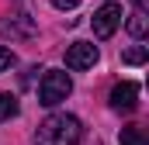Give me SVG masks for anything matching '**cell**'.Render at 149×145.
<instances>
[{
    "label": "cell",
    "instance_id": "cell-1",
    "mask_svg": "<svg viewBox=\"0 0 149 145\" xmlns=\"http://www.w3.org/2000/svg\"><path fill=\"white\" fill-rule=\"evenodd\" d=\"M83 124L73 114H49L35 131V145H80Z\"/></svg>",
    "mask_w": 149,
    "mask_h": 145
},
{
    "label": "cell",
    "instance_id": "cell-2",
    "mask_svg": "<svg viewBox=\"0 0 149 145\" xmlns=\"http://www.w3.org/2000/svg\"><path fill=\"white\" fill-rule=\"evenodd\" d=\"M70 93H73V79H70V72H63V69H45L42 83H38V104L56 107V104H63Z\"/></svg>",
    "mask_w": 149,
    "mask_h": 145
},
{
    "label": "cell",
    "instance_id": "cell-3",
    "mask_svg": "<svg viewBox=\"0 0 149 145\" xmlns=\"http://www.w3.org/2000/svg\"><path fill=\"white\" fill-rule=\"evenodd\" d=\"M121 7L118 3H104L101 10H94V17H90V24H94V35L97 38H111L118 31V24H121Z\"/></svg>",
    "mask_w": 149,
    "mask_h": 145
},
{
    "label": "cell",
    "instance_id": "cell-4",
    "mask_svg": "<svg viewBox=\"0 0 149 145\" xmlns=\"http://www.w3.org/2000/svg\"><path fill=\"white\" fill-rule=\"evenodd\" d=\"M97 62V45L94 41H73L66 48V69H90Z\"/></svg>",
    "mask_w": 149,
    "mask_h": 145
},
{
    "label": "cell",
    "instance_id": "cell-5",
    "mask_svg": "<svg viewBox=\"0 0 149 145\" xmlns=\"http://www.w3.org/2000/svg\"><path fill=\"white\" fill-rule=\"evenodd\" d=\"M38 28L28 14H7L0 17V38H31Z\"/></svg>",
    "mask_w": 149,
    "mask_h": 145
},
{
    "label": "cell",
    "instance_id": "cell-6",
    "mask_svg": "<svg viewBox=\"0 0 149 145\" xmlns=\"http://www.w3.org/2000/svg\"><path fill=\"white\" fill-rule=\"evenodd\" d=\"M139 107V83H118L111 90V110H118V114H132V110Z\"/></svg>",
    "mask_w": 149,
    "mask_h": 145
},
{
    "label": "cell",
    "instance_id": "cell-7",
    "mask_svg": "<svg viewBox=\"0 0 149 145\" xmlns=\"http://www.w3.org/2000/svg\"><path fill=\"white\" fill-rule=\"evenodd\" d=\"M125 28H128V35L132 38H146V31H149V21H146V10H135L128 21H125Z\"/></svg>",
    "mask_w": 149,
    "mask_h": 145
},
{
    "label": "cell",
    "instance_id": "cell-8",
    "mask_svg": "<svg viewBox=\"0 0 149 145\" xmlns=\"http://www.w3.org/2000/svg\"><path fill=\"white\" fill-rule=\"evenodd\" d=\"M118 142H121V145H146V135H142L139 124H128V128H121Z\"/></svg>",
    "mask_w": 149,
    "mask_h": 145
},
{
    "label": "cell",
    "instance_id": "cell-9",
    "mask_svg": "<svg viewBox=\"0 0 149 145\" xmlns=\"http://www.w3.org/2000/svg\"><path fill=\"white\" fill-rule=\"evenodd\" d=\"M17 114V97L14 93H0V121H10Z\"/></svg>",
    "mask_w": 149,
    "mask_h": 145
},
{
    "label": "cell",
    "instance_id": "cell-10",
    "mask_svg": "<svg viewBox=\"0 0 149 145\" xmlns=\"http://www.w3.org/2000/svg\"><path fill=\"white\" fill-rule=\"evenodd\" d=\"M149 59V52H146V45H135V48H128L125 55H121V62H128V66H142Z\"/></svg>",
    "mask_w": 149,
    "mask_h": 145
},
{
    "label": "cell",
    "instance_id": "cell-11",
    "mask_svg": "<svg viewBox=\"0 0 149 145\" xmlns=\"http://www.w3.org/2000/svg\"><path fill=\"white\" fill-rule=\"evenodd\" d=\"M10 66H14V52H10L7 45H0V72L10 69Z\"/></svg>",
    "mask_w": 149,
    "mask_h": 145
},
{
    "label": "cell",
    "instance_id": "cell-12",
    "mask_svg": "<svg viewBox=\"0 0 149 145\" xmlns=\"http://www.w3.org/2000/svg\"><path fill=\"white\" fill-rule=\"evenodd\" d=\"M80 0H52V7H59V10H73Z\"/></svg>",
    "mask_w": 149,
    "mask_h": 145
},
{
    "label": "cell",
    "instance_id": "cell-13",
    "mask_svg": "<svg viewBox=\"0 0 149 145\" xmlns=\"http://www.w3.org/2000/svg\"><path fill=\"white\" fill-rule=\"evenodd\" d=\"M132 3H135V10H146L149 7V0H132Z\"/></svg>",
    "mask_w": 149,
    "mask_h": 145
}]
</instances>
